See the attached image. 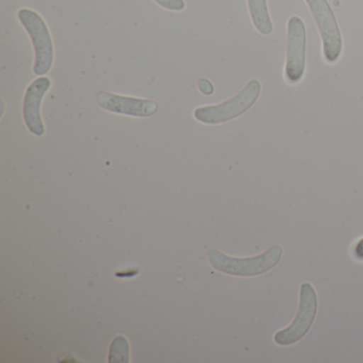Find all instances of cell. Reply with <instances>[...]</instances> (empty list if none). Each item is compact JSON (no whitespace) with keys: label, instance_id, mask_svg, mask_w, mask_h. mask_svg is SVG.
<instances>
[{"label":"cell","instance_id":"cell-7","mask_svg":"<svg viewBox=\"0 0 363 363\" xmlns=\"http://www.w3.org/2000/svg\"><path fill=\"white\" fill-rule=\"evenodd\" d=\"M96 103L106 111L133 118H150L159 110L158 103L152 99L124 96L106 91L96 95Z\"/></svg>","mask_w":363,"mask_h":363},{"label":"cell","instance_id":"cell-3","mask_svg":"<svg viewBox=\"0 0 363 363\" xmlns=\"http://www.w3.org/2000/svg\"><path fill=\"white\" fill-rule=\"evenodd\" d=\"M18 21L30 38L35 52V75L45 76L52 69L55 60L54 42L52 33L44 18L35 10L21 9L18 12Z\"/></svg>","mask_w":363,"mask_h":363},{"label":"cell","instance_id":"cell-6","mask_svg":"<svg viewBox=\"0 0 363 363\" xmlns=\"http://www.w3.org/2000/svg\"><path fill=\"white\" fill-rule=\"evenodd\" d=\"M307 33L305 22L299 16H291L288 21L286 57L284 78L290 84L301 82L306 71Z\"/></svg>","mask_w":363,"mask_h":363},{"label":"cell","instance_id":"cell-13","mask_svg":"<svg viewBox=\"0 0 363 363\" xmlns=\"http://www.w3.org/2000/svg\"><path fill=\"white\" fill-rule=\"evenodd\" d=\"M354 257L358 261H363V237L354 245Z\"/></svg>","mask_w":363,"mask_h":363},{"label":"cell","instance_id":"cell-10","mask_svg":"<svg viewBox=\"0 0 363 363\" xmlns=\"http://www.w3.org/2000/svg\"><path fill=\"white\" fill-rule=\"evenodd\" d=\"M114 341L118 343V348L110 346V362H127L129 361V344L124 337H116Z\"/></svg>","mask_w":363,"mask_h":363},{"label":"cell","instance_id":"cell-1","mask_svg":"<svg viewBox=\"0 0 363 363\" xmlns=\"http://www.w3.org/2000/svg\"><path fill=\"white\" fill-rule=\"evenodd\" d=\"M284 255V248L279 244L271 246L256 256L238 258L220 250H212L208 255L210 264L220 273L235 277H255L263 275L277 267Z\"/></svg>","mask_w":363,"mask_h":363},{"label":"cell","instance_id":"cell-4","mask_svg":"<svg viewBox=\"0 0 363 363\" xmlns=\"http://www.w3.org/2000/svg\"><path fill=\"white\" fill-rule=\"evenodd\" d=\"M318 299L315 289L303 282L299 290V305L296 315L290 325L274 335V342L280 346H290L301 341L309 333L318 313Z\"/></svg>","mask_w":363,"mask_h":363},{"label":"cell","instance_id":"cell-8","mask_svg":"<svg viewBox=\"0 0 363 363\" xmlns=\"http://www.w3.org/2000/svg\"><path fill=\"white\" fill-rule=\"evenodd\" d=\"M52 86V80L45 76L31 82L25 93L23 101V118L25 125L33 135L42 137L45 133V125L42 118L41 107L44 96Z\"/></svg>","mask_w":363,"mask_h":363},{"label":"cell","instance_id":"cell-11","mask_svg":"<svg viewBox=\"0 0 363 363\" xmlns=\"http://www.w3.org/2000/svg\"><path fill=\"white\" fill-rule=\"evenodd\" d=\"M154 1L163 9L169 11L182 12L186 7L184 0H154Z\"/></svg>","mask_w":363,"mask_h":363},{"label":"cell","instance_id":"cell-5","mask_svg":"<svg viewBox=\"0 0 363 363\" xmlns=\"http://www.w3.org/2000/svg\"><path fill=\"white\" fill-rule=\"evenodd\" d=\"M313 16L323 43V56L329 65L339 61L343 48L341 30L328 0H305Z\"/></svg>","mask_w":363,"mask_h":363},{"label":"cell","instance_id":"cell-9","mask_svg":"<svg viewBox=\"0 0 363 363\" xmlns=\"http://www.w3.org/2000/svg\"><path fill=\"white\" fill-rule=\"evenodd\" d=\"M248 11L255 28L260 35H269L274 30L267 0H247Z\"/></svg>","mask_w":363,"mask_h":363},{"label":"cell","instance_id":"cell-12","mask_svg":"<svg viewBox=\"0 0 363 363\" xmlns=\"http://www.w3.org/2000/svg\"><path fill=\"white\" fill-rule=\"evenodd\" d=\"M197 86H199V91H201L203 95H206V96H210V95L214 93L213 84H212L211 82H209V80L205 79V78L199 79V82H197Z\"/></svg>","mask_w":363,"mask_h":363},{"label":"cell","instance_id":"cell-2","mask_svg":"<svg viewBox=\"0 0 363 363\" xmlns=\"http://www.w3.org/2000/svg\"><path fill=\"white\" fill-rule=\"evenodd\" d=\"M260 82L252 79L235 96L216 105L205 106L195 109L194 118L206 125H218L230 122L243 116L260 97Z\"/></svg>","mask_w":363,"mask_h":363}]
</instances>
